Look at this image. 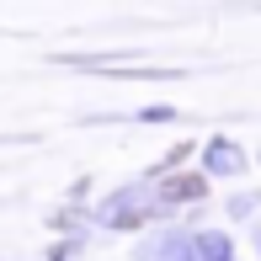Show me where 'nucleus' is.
I'll use <instances>...</instances> for the list:
<instances>
[{
	"label": "nucleus",
	"mask_w": 261,
	"mask_h": 261,
	"mask_svg": "<svg viewBox=\"0 0 261 261\" xmlns=\"http://www.w3.org/2000/svg\"><path fill=\"white\" fill-rule=\"evenodd\" d=\"M203 192H208V176H171V181H160V197H176V203H192Z\"/></svg>",
	"instance_id": "nucleus-1"
},
{
	"label": "nucleus",
	"mask_w": 261,
	"mask_h": 261,
	"mask_svg": "<svg viewBox=\"0 0 261 261\" xmlns=\"http://www.w3.org/2000/svg\"><path fill=\"white\" fill-rule=\"evenodd\" d=\"M213 171H234V149L229 144H213Z\"/></svg>",
	"instance_id": "nucleus-2"
}]
</instances>
